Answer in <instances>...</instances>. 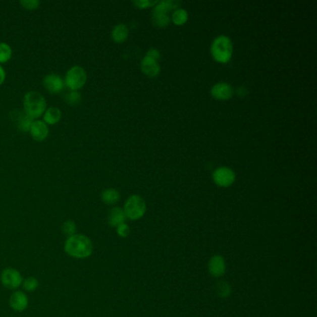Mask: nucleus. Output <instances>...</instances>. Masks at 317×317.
Returning a JSON list of instances; mask_svg holds the SVG:
<instances>
[{"label": "nucleus", "mask_w": 317, "mask_h": 317, "mask_svg": "<svg viewBox=\"0 0 317 317\" xmlns=\"http://www.w3.org/2000/svg\"><path fill=\"white\" fill-rule=\"evenodd\" d=\"M65 251L72 258H87L93 252V244L88 236L76 234L67 237L65 243Z\"/></svg>", "instance_id": "f257e3e1"}, {"label": "nucleus", "mask_w": 317, "mask_h": 317, "mask_svg": "<svg viewBox=\"0 0 317 317\" xmlns=\"http://www.w3.org/2000/svg\"><path fill=\"white\" fill-rule=\"evenodd\" d=\"M46 109L47 101L40 92L32 90L24 95V110L30 118L33 119L40 118Z\"/></svg>", "instance_id": "f03ea898"}, {"label": "nucleus", "mask_w": 317, "mask_h": 317, "mask_svg": "<svg viewBox=\"0 0 317 317\" xmlns=\"http://www.w3.org/2000/svg\"><path fill=\"white\" fill-rule=\"evenodd\" d=\"M181 5L180 1L175 0H166L157 2L156 5L153 7L152 12V21L155 26L165 27L170 24L171 19L168 15V12L173 9H178Z\"/></svg>", "instance_id": "7ed1b4c3"}, {"label": "nucleus", "mask_w": 317, "mask_h": 317, "mask_svg": "<svg viewBox=\"0 0 317 317\" xmlns=\"http://www.w3.org/2000/svg\"><path fill=\"white\" fill-rule=\"evenodd\" d=\"M212 54L213 58L219 63H228L233 54V43L228 36H217L212 44Z\"/></svg>", "instance_id": "20e7f679"}, {"label": "nucleus", "mask_w": 317, "mask_h": 317, "mask_svg": "<svg viewBox=\"0 0 317 317\" xmlns=\"http://www.w3.org/2000/svg\"><path fill=\"white\" fill-rule=\"evenodd\" d=\"M146 212V204L144 200L141 198L140 195L133 194L129 196L126 201L124 206V212L126 217L130 220H139L141 219Z\"/></svg>", "instance_id": "39448f33"}, {"label": "nucleus", "mask_w": 317, "mask_h": 317, "mask_svg": "<svg viewBox=\"0 0 317 317\" xmlns=\"http://www.w3.org/2000/svg\"><path fill=\"white\" fill-rule=\"evenodd\" d=\"M86 81H87L86 70L79 65H75L71 67L65 74V85L70 88V90H78L86 84Z\"/></svg>", "instance_id": "423d86ee"}, {"label": "nucleus", "mask_w": 317, "mask_h": 317, "mask_svg": "<svg viewBox=\"0 0 317 317\" xmlns=\"http://www.w3.org/2000/svg\"><path fill=\"white\" fill-rule=\"evenodd\" d=\"M0 280L5 288L12 290L21 287L24 281L20 272L14 268H6L5 270H3L0 276Z\"/></svg>", "instance_id": "0eeeda50"}, {"label": "nucleus", "mask_w": 317, "mask_h": 317, "mask_svg": "<svg viewBox=\"0 0 317 317\" xmlns=\"http://www.w3.org/2000/svg\"><path fill=\"white\" fill-rule=\"evenodd\" d=\"M10 119L12 125L21 131H29L31 125L33 123V118L22 109H15L10 113Z\"/></svg>", "instance_id": "6e6552de"}, {"label": "nucleus", "mask_w": 317, "mask_h": 317, "mask_svg": "<svg viewBox=\"0 0 317 317\" xmlns=\"http://www.w3.org/2000/svg\"><path fill=\"white\" fill-rule=\"evenodd\" d=\"M212 178L214 182L222 187H228L235 181V173L228 167H221L213 172Z\"/></svg>", "instance_id": "1a4fd4ad"}, {"label": "nucleus", "mask_w": 317, "mask_h": 317, "mask_svg": "<svg viewBox=\"0 0 317 317\" xmlns=\"http://www.w3.org/2000/svg\"><path fill=\"white\" fill-rule=\"evenodd\" d=\"M43 85L49 93L57 94L65 88V80L58 74H48L43 78Z\"/></svg>", "instance_id": "9d476101"}, {"label": "nucleus", "mask_w": 317, "mask_h": 317, "mask_svg": "<svg viewBox=\"0 0 317 317\" xmlns=\"http://www.w3.org/2000/svg\"><path fill=\"white\" fill-rule=\"evenodd\" d=\"M29 131L33 139L37 141H44L49 133V129L47 124L40 119L33 121Z\"/></svg>", "instance_id": "9b49d317"}, {"label": "nucleus", "mask_w": 317, "mask_h": 317, "mask_svg": "<svg viewBox=\"0 0 317 317\" xmlns=\"http://www.w3.org/2000/svg\"><path fill=\"white\" fill-rule=\"evenodd\" d=\"M234 94V88L225 82H219L212 88V95L218 100H228Z\"/></svg>", "instance_id": "f8f14e48"}, {"label": "nucleus", "mask_w": 317, "mask_h": 317, "mask_svg": "<svg viewBox=\"0 0 317 317\" xmlns=\"http://www.w3.org/2000/svg\"><path fill=\"white\" fill-rule=\"evenodd\" d=\"M10 306L15 311H24L28 306V298L23 291H15L10 298Z\"/></svg>", "instance_id": "ddd939ff"}, {"label": "nucleus", "mask_w": 317, "mask_h": 317, "mask_svg": "<svg viewBox=\"0 0 317 317\" xmlns=\"http://www.w3.org/2000/svg\"><path fill=\"white\" fill-rule=\"evenodd\" d=\"M141 71L148 77H154L160 73V65L157 61L145 56L141 63Z\"/></svg>", "instance_id": "4468645a"}, {"label": "nucleus", "mask_w": 317, "mask_h": 317, "mask_svg": "<svg viewBox=\"0 0 317 317\" xmlns=\"http://www.w3.org/2000/svg\"><path fill=\"white\" fill-rule=\"evenodd\" d=\"M208 270L210 275L215 277H220L223 276L225 270H226V265L224 258L222 256H214L210 258L209 263H208Z\"/></svg>", "instance_id": "2eb2a0df"}, {"label": "nucleus", "mask_w": 317, "mask_h": 317, "mask_svg": "<svg viewBox=\"0 0 317 317\" xmlns=\"http://www.w3.org/2000/svg\"><path fill=\"white\" fill-rule=\"evenodd\" d=\"M126 219L127 217H126V214L124 212L123 208L117 206V207H114L113 209H111V212H109L108 223L112 227L117 228L120 224L125 223Z\"/></svg>", "instance_id": "dca6fc26"}, {"label": "nucleus", "mask_w": 317, "mask_h": 317, "mask_svg": "<svg viewBox=\"0 0 317 317\" xmlns=\"http://www.w3.org/2000/svg\"><path fill=\"white\" fill-rule=\"evenodd\" d=\"M62 118V111L58 107H49L46 109L45 113L43 114V121L47 125H54L59 122Z\"/></svg>", "instance_id": "f3484780"}, {"label": "nucleus", "mask_w": 317, "mask_h": 317, "mask_svg": "<svg viewBox=\"0 0 317 317\" xmlns=\"http://www.w3.org/2000/svg\"><path fill=\"white\" fill-rule=\"evenodd\" d=\"M129 36V29L127 25L124 24H118L112 30V38L117 43H122Z\"/></svg>", "instance_id": "a211bd4d"}, {"label": "nucleus", "mask_w": 317, "mask_h": 317, "mask_svg": "<svg viewBox=\"0 0 317 317\" xmlns=\"http://www.w3.org/2000/svg\"><path fill=\"white\" fill-rule=\"evenodd\" d=\"M119 198H120V194L116 189H105L101 193V200L107 205H114L118 203Z\"/></svg>", "instance_id": "6ab92c4d"}, {"label": "nucleus", "mask_w": 317, "mask_h": 317, "mask_svg": "<svg viewBox=\"0 0 317 317\" xmlns=\"http://www.w3.org/2000/svg\"><path fill=\"white\" fill-rule=\"evenodd\" d=\"M188 20V13L184 9H177L172 14V21L177 25L185 24Z\"/></svg>", "instance_id": "aec40b11"}, {"label": "nucleus", "mask_w": 317, "mask_h": 317, "mask_svg": "<svg viewBox=\"0 0 317 317\" xmlns=\"http://www.w3.org/2000/svg\"><path fill=\"white\" fill-rule=\"evenodd\" d=\"M12 49L11 46L5 42H0V64L7 63L12 58Z\"/></svg>", "instance_id": "412c9836"}, {"label": "nucleus", "mask_w": 317, "mask_h": 317, "mask_svg": "<svg viewBox=\"0 0 317 317\" xmlns=\"http://www.w3.org/2000/svg\"><path fill=\"white\" fill-rule=\"evenodd\" d=\"M81 100V94L77 90H70L65 95V101L69 105H77Z\"/></svg>", "instance_id": "4be33fe9"}, {"label": "nucleus", "mask_w": 317, "mask_h": 317, "mask_svg": "<svg viewBox=\"0 0 317 317\" xmlns=\"http://www.w3.org/2000/svg\"><path fill=\"white\" fill-rule=\"evenodd\" d=\"M62 231L67 237H70L72 235L77 234V225L75 222L67 220L62 225Z\"/></svg>", "instance_id": "5701e85b"}, {"label": "nucleus", "mask_w": 317, "mask_h": 317, "mask_svg": "<svg viewBox=\"0 0 317 317\" xmlns=\"http://www.w3.org/2000/svg\"><path fill=\"white\" fill-rule=\"evenodd\" d=\"M38 285H39L38 280L35 277H33V276L25 278L24 281H23V284H22L23 288L26 291H28V292H33V291L36 290L37 288H38Z\"/></svg>", "instance_id": "b1692460"}, {"label": "nucleus", "mask_w": 317, "mask_h": 317, "mask_svg": "<svg viewBox=\"0 0 317 317\" xmlns=\"http://www.w3.org/2000/svg\"><path fill=\"white\" fill-rule=\"evenodd\" d=\"M20 4L24 7L26 10H36L39 5H40V1L39 0H21Z\"/></svg>", "instance_id": "393cba45"}, {"label": "nucleus", "mask_w": 317, "mask_h": 317, "mask_svg": "<svg viewBox=\"0 0 317 317\" xmlns=\"http://www.w3.org/2000/svg\"><path fill=\"white\" fill-rule=\"evenodd\" d=\"M217 292L221 297H227L229 296L230 292H231V288L228 284L226 283H220L218 285Z\"/></svg>", "instance_id": "a878e982"}, {"label": "nucleus", "mask_w": 317, "mask_h": 317, "mask_svg": "<svg viewBox=\"0 0 317 317\" xmlns=\"http://www.w3.org/2000/svg\"><path fill=\"white\" fill-rule=\"evenodd\" d=\"M129 232L130 230H129V225L126 223H122L117 227V233L120 237H127L129 235Z\"/></svg>", "instance_id": "bb28decb"}, {"label": "nucleus", "mask_w": 317, "mask_h": 317, "mask_svg": "<svg viewBox=\"0 0 317 317\" xmlns=\"http://www.w3.org/2000/svg\"><path fill=\"white\" fill-rule=\"evenodd\" d=\"M159 1H150V0H136L133 1V4L139 8H147V7L154 6L157 4Z\"/></svg>", "instance_id": "cd10ccee"}, {"label": "nucleus", "mask_w": 317, "mask_h": 317, "mask_svg": "<svg viewBox=\"0 0 317 317\" xmlns=\"http://www.w3.org/2000/svg\"><path fill=\"white\" fill-rule=\"evenodd\" d=\"M147 57H149V58H151V59L155 60V61H157V60L160 58V52H159V49H156V48H150L148 51H147Z\"/></svg>", "instance_id": "c85d7f7f"}, {"label": "nucleus", "mask_w": 317, "mask_h": 317, "mask_svg": "<svg viewBox=\"0 0 317 317\" xmlns=\"http://www.w3.org/2000/svg\"><path fill=\"white\" fill-rule=\"evenodd\" d=\"M6 78V72L4 70V68L0 65V85L3 84Z\"/></svg>", "instance_id": "c756f323"}, {"label": "nucleus", "mask_w": 317, "mask_h": 317, "mask_svg": "<svg viewBox=\"0 0 317 317\" xmlns=\"http://www.w3.org/2000/svg\"><path fill=\"white\" fill-rule=\"evenodd\" d=\"M237 93L240 95L241 97L246 96L247 94V88H245V87H239V88H237Z\"/></svg>", "instance_id": "7c9ffc66"}]
</instances>
